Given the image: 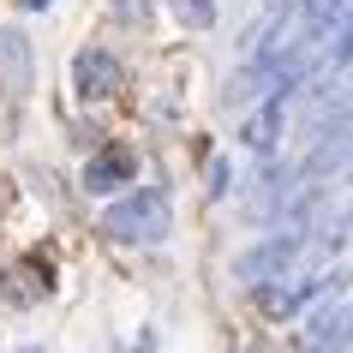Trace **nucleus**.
Returning a JSON list of instances; mask_svg holds the SVG:
<instances>
[{"instance_id":"obj_1","label":"nucleus","mask_w":353,"mask_h":353,"mask_svg":"<svg viewBox=\"0 0 353 353\" xmlns=\"http://www.w3.org/2000/svg\"><path fill=\"white\" fill-rule=\"evenodd\" d=\"M174 222V204H168V192L144 186V192H126V198H114L108 216H102V234L120 245H156Z\"/></svg>"},{"instance_id":"obj_2","label":"nucleus","mask_w":353,"mask_h":353,"mask_svg":"<svg viewBox=\"0 0 353 353\" xmlns=\"http://www.w3.org/2000/svg\"><path fill=\"white\" fill-rule=\"evenodd\" d=\"M299 263H305V234L281 228V234H270V240H258L252 252H240V258H234V276H240L245 288H270V281L294 276Z\"/></svg>"},{"instance_id":"obj_3","label":"nucleus","mask_w":353,"mask_h":353,"mask_svg":"<svg viewBox=\"0 0 353 353\" xmlns=\"http://www.w3.org/2000/svg\"><path fill=\"white\" fill-rule=\"evenodd\" d=\"M335 281H341L335 270H330V276H305V281H299V276L270 281V288H263V317H299L305 305H317L323 294H335Z\"/></svg>"},{"instance_id":"obj_4","label":"nucleus","mask_w":353,"mask_h":353,"mask_svg":"<svg viewBox=\"0 0 353 353\" xmlns=\"http://www.w3.org/2000/svg\"><path fill=\"white\" fill-rule=\"evenodd\" d=\"M72 84H78L84 102H108L120 90V60H114V48H84L72 60Z\"/></svg>"},{"instance_id":"obj_5","label":"nucleus","mask_w":353,"mask_h":353,"mask_svg":"<svg viewBox=\"0 0 353 353\" xmlns=\"http://www.w3.org/2000/svg\"><path fill=\"white\" fill-rule=\"evenodd\" d=\"M330 174H353V126H330V138L294 168V180H330Z\"/></svg>"},{"instance_id":"obj_6","label":"nucleus","mask_w":353,"mask_h":353,"mask_svg":"<svg viewBox=\"0 0 353 353\" xmlns=\"http://www.w3.org/2000/svg\"><path fill=\"white\" fill-rule=\"evenodd\" d=\"M132 174H138V156L126 144H108V150H96L90 162H84V192L108 198L114 186H132Z\"/></svg>"},{"instance_id":"obj_7","label":"nucleus","mask_w":353,"mask_h":353,"mask_svg":"<svg viewBox=\"0 0 353 353\" xmlns=\"http://www.w3.org/2000/svg\"><path fill=\"white\" fill-rule=\"evenodd\" d=\"M281 126H288V96H270V102L240 126V144L252 150V156H270V150L281 144Z\"/></svg>"},{"instance_id":"obj_8","label":"nucleus","mask_w":353,"mask_h":353,"mask_svg":"<svg viewBox=\"0 0 353 353\" xmlns=\"http://www.w3.org/2000/svg\"><path fill=\"white\" fill-rule=\"evenodd\" d=\"M30 78H37V66H30V42H24L19 30H0V96H24V90H30Z\"/></svg>"},{"instance_id":"obj_9","label":"nucleus","mask_w":353,"mask_h":353,"mask_svg":"<svg viewBox=\"0 0 353 353\" xmlns=\"http://www.w3.org/2000/svg\"><path fill=\"white\" fill-rule=\"evenodd\" d=\"M312 126H353V84H323L312 102Z\"/></svg>"},{"instance_id":"obj_10","label":"nucleus","mask_w":353,"mask_h":353,"mask_svg":"<svg viewBox=\"0 0 353 353\" xmlns=\"http://www.w3.org/2000/svg\"><path fill=\"white\" fill-rule=\"evenodd\" d=\"M323 204H330V198H323V186H294V198H288V210H281V228H312L317 216H323Z\"/></svg>"},{"instance_id":"obj_11","label":"nucleus","mask_w":353,"mask_h":353,"mask_svg":"<svg viewBox=\"0 0 353 353\" xmlns=\"http://www.w3.org/2000/svg\"><path fill=\"white\" fill-rule=\"evenodd\" d=\"M0 294L12 299V305H30V299L48 294V281H37V270L24 263V270H6V276H0Z\"/></svg>"},{"instance_id":"obj_12","label":"nucleus","mask_w":353,"mask_h":353,"mask_svg":"<svg viewBox=\"0 0 353 353\" xmlns=\"http://www.w3.org/2000/svg\"><path fill=\"white\" fill-rule=\"evenodd\" d=\"M312 335H317V347H330V341H353V299H347L335 317H317Z\"/></svg>"},{"instance_id":"obj_13","label":"nucleus","mask_w":353,"mask_h":353,"mask_svg":"<svg viewBox=\"0 0 353 353\" xmlns=\"http://www.w3.org/2000/svg\"><path fill=\"white\" fill-rule=\"evenodd\" d=\"M168 6H174V19L192 24V30H204V24L216 19V0H168Z\"/></svg>"},{"instance_id":"obj_14","label":"nucleus","mask_w":353,"mask_h":353,"mask_svg":"<svg viewBox=\"0 0 353 353\" xmlns=\"http://www.w3.org/2000/svg\"><path fill=\"white\" fill-rule=\"evenodd\" d=\"M353 60V6L341 12V30H335V48H330V66H347Z\"/></svg>"},{"instance_id":"obj_15","label":"nucleus","mask_w":353,"mask_h":353,"mask_svg":"<svg viewBox=\"0 0 353 353\" xmlns=\"http://www.w3.org/2000/svg\"><path fill=\"white\" fill-rule=\"evenodd\" d=\"M108 6H114V19H126V24L150 19V0H108Z\"/></svg>"},{"instance_id":"obj_16","label":"nucleus","mask_w":353,"mask_h":353,"mask_svg":"<svg viewBox=\"0 0 353 353\" xmlns=\"http://www.w3.org/2000/svg\"><path fill=\"white\" fill-rule=\"evenodd\" d=\"M323 240H330V245H341V240H353V210H341V216H335V222L323 228Z\"/></svg>"},{"instance_id":"obj_17","label":"nucleus","mask_w":353,"mask_h":353,"mask_svg":"<svg viewBox=\"0 0 353 353\" xmlns=\"http://www.w3.org/2000/svg\"><path fill=\"white\" fill-rule=\"evenodd\" d=\"M228 192V162H210V198H222Z\"/></svg>"},{"instance_id":"obj_18","label":"nucleus","mask_w":353,"mask_h":353,"mask_svg":"<svg viewBox=\"0 0 353 353\" xmlns=\"http://www.w3.org/2000/svg\"><path fill=\"white\" fill-rule=\"evenodd\" d=\"M24 12H42V6H54V0H19Z\"/></svg>"},{"instance_id":"obj_19","label":"nucleus","mask_w":353,"mask_h":353,"mask_svg":"<svg viewBox=\"0 0 353 353\" xmlns=\"http://www.w3.org/2000/svg\"><path fill=\"white\" fill-rule=\"evenodd\" d=\"M19 353H42V347H19Z\"/></svg>"}]
</instances>
